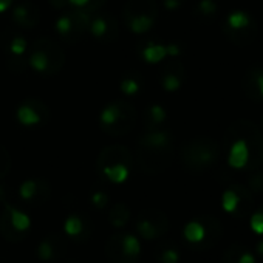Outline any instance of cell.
<instances>
[{"label":"cell","instance_id":"obj_1","mask_svg":"<svg viewBox=\"0 0 263 263\" xmlns=\"http://www.w3.org/2000/svg\"><path fill=\"white\" fill-rule=\"evenodd\" d=\"M218 143L208 137L197 138L183 149V161L186 167L194 172H201L211 167L218 160Z\"/></svg>","mask_w":263,"mask_h":263},{"label":"cell","instance_id":"obj_2","mask_svg":"<svg viewBox=\"0 0 263 263\" xmlns=\"http://www.w3.org/2000/svg\"><path fill=\"white\" fill-rule=\"evenodd\" d=\"M231 134L241 138L249 151V160L246 171H257L263 163V135L258 127L248 119H237L229 128Z\"/></svg>","mask_w":263,"mask_h":263},{"label":"cell","instance_id":"obj_3","mask_svg":"<svg viewBox=\"0 0 263 263\" xmlns=\"http://www.w3.org/2000/svg\"><path fill=\"white\" fill-rule=\"evenodd\" d=\"M257 22L241 10L229 13L224 21L223 33L237 47H248L257 39Z\"/></svg>","mask_w":263,"mask_h":263},{"label":"cell","instance_id":"obj_4","mask_svg":"<svg viewBox=\"0 0 263 263\" xmlns=\"http://www.w3.org/2000/svg\"><path fill=\"white\" fill-rule=\"evenodd\" d=\"M224 144L228 149V163L234 169H245L249 160V151L246 143L238 138L237 135L231 134L229 130H226L224 135Z\"/></svg>","mask_w":263,"mask_h":263},{"label":"cell","instance_id":"obj_5","mask_svg":"<svg viewBox=\"0 0 263 263\" xmlns=\"http://www.w3.org/2000/svg\"><path fill=\"white\" fill-rule=\"evenodd\" d=\"M201 224H203V229H204V237L201 241L195 243V245H191L194 249L197 251H204V249H211L212 246H215L218 243V240H221L223 237V226H221V221L214 217V215H201L197 218Z\"/></svg>","mask_w":263,"mask_h":263},{"label":"cell","instance_id":"obj_6","mask_svg":"<svg viewBox=\"0 0 263 263\" xmlns=\"http://www.w3.org/2000/svg\"><path fill=\"white\" fill-rule=\"evenodd\" d=\"M243 90L254 102H263V65H252L243 76Z\"/></svg>","mask_w":263,"mask_h":263},{"label":"cell","instance_id":"obj_7","mask_svg":"<svg viewBox=\"0 0 263 263\" xmlns=\"http://www.w3.org/2000/svg\"><path fill=\"white\" fill-rule=\"evenodd\" d=\"M122 238H124V234L118 232V234H113L105 241L104 251H105L107 258L110 260V263H137L138 257H132L124 251Z\"/></svg>","mask_w":263,"mask_h":263},{"label":"cell","instance_id":"obj_8","mask_svg":"<svg viewBox=\"0 0 263 263\" xmlns=\"http://www.w3.org/2000/svg\"><path fill=\"white\" fill-rule=\"evenodd\" d=\"M10 204H5L4 212L0 214V235H2L5 240H8L10 243H19L25 238L27 232H21L14 228L13 221H11V215H10Z\"/></svg>","mask_w":263,"mask_h":263},{"label":"cell","instance_id":"obj_9","mask_svg":"<svg viewBox=\"0 0 263 263\" xmlns=\"http://www.w3.org/2000/svg\"><path fill=\"white\" fill-rule=\"evenodd\" d=\"M229 187H232L235 191V194L238 195V204L232 214L237 218L248 217L252 211V206H254V194L248 187H245L243 184H231Z\"/></svg>","mask_w":263,"mask_h":263},{"label":"cell","instance_id":"obj_10","mask_svg":"<svg viewBox=\"0 0 263 263\" xmlns=\"http://www.w3.org/2000/svg\"><path fill=\"white\" fill-rule=\"evenodd\" d=\"M141 215L146 217V218L157 228L160 237L164 235V234L169 231V218H167V215H166L164 212H161L160 209H154V208H152V209H146V211L141 212Z\"/></svg>","mask_w":263,"mask_h":263},{"label":"cell","instance_id":"obj_11","mask_svg":"<svg viewBox=\"0 0 263 263\" xmlns=\"http://www.w3.org/2000/svg\"><path fill=\"white\" fill-rule=\"evenodd\" d=\"M128 218H130V209H128V206L124 204V203L115 204L113 209H111L110 214H108V220H110V223H111L115 228L124 226V224L128 221Z\"/></svg>","mask_w":263,"mask_h":263},{"label":"cell","instance_id":"obj_12","mask_svg":"<svg viewBox=\"0 0 263 263\" xmlns=\"http://www.w3.org/2000/svg\"><path fill=\"white\" fill-rule=\"evenodd\" d=\"M61 241L59 237H50L47 240H44L39 246H37V255L42 260H51L56 257V254H59L61 251H58V243Z\"/></svg>","mask_w":263,"mask_h":263},{"label":"cell","instance_id":"obj_13","mask_svg":"<svg viewBox=\"0 0 263 263\" xmlns=\"http://www.w3.org/2000/svg\"><path fill=\"white\" fill-rule=\"evenodd\" d=\"M171 71H167L163 78V85L166 90L169 91H174V90H178L180 85H181V78H183V68L181 67H175V65H171Z\"/></svg>","mask_w":263,"mask_h":263},{"label":"cell","instance_id":"obj_14","mask_svg":"<svg viewBox=\"0 0 263 263\" xmlns=\"http://www.w3.org/2000/svg\"><path fill=\"white\" fill-rule=\"evenodd\" d=\"M184 237H186V240H187L191 245H195V243L201 241L203 237H204L203 224H201L198 220L189 221V223L184 226Z\"/></svg>","mask_w":263,"mask_h":263},{"label":"cell","instance_id":"obj_15","mask_svg":"<svg viewBox=\"0 0 263 263\" xmlns=\"http://www.w3.org/2000/svg\"><path fill=\"white\" fill-rule=\"evenodd\" d=\"M102 171H104V174H105L111 181H115V183H122V181L127 178V175H128L127 166H125V164H121V163H118V164H110V166H104Z\"/></svg>","mask_w":263,"mask_h":263},{"label":"cell","instance_id":"obj_16","mask_svg":"<svg viewBox=\"0 0 263 263\" xmlns=\"http://www.w3.org/2000/svg\"><path fill=\"white\" fill-rule=\"evenodd\" d=\"M137 229H138L140 235L144 237L146 240H152V238L160 237L157 228H155L146 217H143L141 214H140V218H138V221H137Z\"/></svg>","mask_w":263,"mask_h":263},{"label":"cell","instance_id":"obj_17","mask_svg":"<svg viewBox=\"0 0 263 263\" xmlns=\"http://www.w3.org/2000/svg\"><path fill=\"white\" fill-rule=\"evenodd\" d=\"M10 215H11V221L14 224V228L21 232H27L28 228H30V218L27 214L14 209V208H10Z\"/></svg>","mask_w":263,"mask_h":263},{"label":"cell","instance_id":"obj_18","mask_svg":"<svg viewBox=\"0 0 263 263\" xmlns=\"http://www.w3.org/2000/svg\"><path fill=\"white\" fill-rule=\"evenodd\" d=\"M197 11L201 17L214 19L218 13V7L214 0H200V4L197 5Z\"/></svg>","mask_w":263,"mask_h":263},{"label":"cell","instance_id":"obj_19","mask_svg":"<svg viewBox=\"0 0 263 263\" xmlns=\"http://www.w3.org/2000/svg\"><path fill=\"white\" fill-rule=\"evenodd\" d=\"M166 54H167V50H166V47H163V45H151V47H147V48L144 50V58H146V61L151 62V64L160 62Z\"/></svg>","mask_w":263,"mask_h":263},{"label":"cell","instance_id":"obj_20","mask_svg":"<svg viewBox=\"0 0 263 263\" xmlns=\"http://www.w3.org/2000/svg\"><path fill=\"white\" fill-rule=\"evenodd\" d=\"M17 118L22 124L25 125H31V124H37L41 121L39 115L30 107V105H22L17 111Z\"/></svg>","mask_w":263,"mask_h":263},{"label":"cell","instance_id":"obj_21","mask_svg":"<svg viewBox=\"0 0 263 263\" xmlns=\"http://www.w3.org/2000/svg\"><path fill=\"white\" fill-rule=\"evenodd\" d=\"M245 251H246L245 246H241V245H238V243L231 245V246L224 251V254H223V257H221V263H238V257H240Z\"/></svg>","mask_w":263,"mask_h":263},{"label":"cell","instance_id":"obj_22","mask_svg":"<svg viewBox=\"0 0 263 263\" xmlns=\"http://www.w3.org/2000/svg\"><path fill=\"white\" fill-rule=\"evenodd\" d=\"M122 246H124V251L128 254V255H132V257H138L140 255V241H138V238L137 237H134V235H125L124 234V238H122Z\"/></svg>","mask_w":263,"mask_h":263},{"label":"cell","instance_id":"obj_23","mask_svg":"<svg viewBox=\"0 0 263 263\" xmlns=\"http://www.w3.org/2000/svg\"><path fill=\"white\" fill-rule=\"evenodd\" d=\"M221 204H223V209L226 212H234L237 204H238V195L235 194V191L232 187H229L228 191H224L223 194V198H221Z\"/></svg>","mask_w":263,"mask_h":263},{"label":"cell","instance_id":"obj_24","mask_svg":"<svg viewBox=\"0 0 263 263\" xmlns=\"http://www.w3.org/2000/svg\"><path fill=\"white\" fill-rule=\"evenodd\" d=\"M152 24H154L152 17H149L147 14H141V16H138V17H135L134 21H132L130 27L135 33H144L152 27Z\"/></svg>","mask_w":263,"mask_h":263},{"label":"cell","instance_id":"obj_25","mask_svg":"<svg viewBox=\"0 0 263 263\" xmlns=\"http://www.w3.org/2000/svg\"><path fill=\"white\" fill-rule=\"evenodd\" d=\"M119 116H121V110L118 108V105H108V107L102 111L101 121H102V124H105V125H111V124H115V122L118 121Z\"/></svg>","mask_w":263,"mask_h":263},{"label":"cell","instance_id":"obj_26","mask_svg":"<svg viewBox=\"0 0 263 263\" xmlns=\"http://www.w3.org/2000/svg\"><path fill=\"white\" fill-rule=\"evenodd\" d=\"M65 232L68 235H74V237L82 232V221L78 215L68 217V220L65 221Z\"/></svg>","mask_w":263,"mask_h":263},{"label":"cell","instance_id":"obj_27","mask_svg":"<svg viewBox=\"0 0 263 263\" xmlns=\"http://www.w3.org/2000/svg\"><path fill=\"white\" fill-rule=\"evenodd\" d=\"M30 64H31L36 70L44 71V70L48 67V58H47V54H45L44 51H34L33 56H31V59H30Z\"/></svg>","mask_w":263,"mask_h":263},{"label":"cell","instance_id":"obj_28","mask_svg":"<svg viewBox=\"0 0 263 263\" xmlns=\"http://www.w3.org/2000/svg\"><path fill=\"white\" fill-rule=\"evenodd\" d=\"M248 189L252 192V194H260L263 192V172H255L254 175L249 177L248 180Z\"/></svg>","mask_w":263,"mask_h":263},{"label":"cell","instance_id":"obj_29","mask_svg":"<svg viewBox=\"0 0 263 263\" xmlns=\"http://www.w3.org/2000/svg\"><path fill=\"white\" fill-rule=\"evenodd\" d=\"M249 224H251V229H252L255 234L263 235V214H261L258 209L251 215V221H249Z\"/></svg>","mask_w":263,"mask_h":263},{"label":"cell","instance_id":"obj_30","mask_svg":"<svg viewBox=\"0 0 263 263\" xmlns=\"http://www.w3.org/2000/svg\"><path fill=\"white\" fill-rule=\"evenodd\" d=\"M37 194V183L36 181H25L24 184H22V187H21V195H22V198H25V200H30V198H33L34 195Z\"/></svg>","mask_w":263,"mask_h":263},{"label":"cell","instance_id":"obj_31","mask_svg":"<svg viewBox=\"0 0 263 263\" xmlns=\"http://www.w3.org/2000/svg\"><path fill=\"white\" fill-rule=\"evenodd\" d=\"M91 33L96 36V37H101L105 31H107V24L102 21V19H96L93 24H91Z\"/></svg>","mask_w":263,"mask_h":263},{"label":"cell","instance_id":"obj_32","mask_svg":"<svg viewBox=\"0 0 263 263\" xmlns=\"http://www.w3.org/2000/svg\"><path fill=\"white\" fill-rule=\"evenodd\" d=\"M163 263H177L178 261V252L175 249H167L161 254Z\"/></svg>","mask_w":263,"mask_h":263},{"label":"cell","instance_id":"obj_33","mask_svg":"<svg viewBox=\"0 0 263 263\" xmlns=\"http://www.w3.org/2000/svg\"><path fill=\"white\" fill-rule=\"evenodd\" d=\"M25 48H27V42H25V39H22V37H16V39L13 41V45H11L13 53H16V54H22V53L25 51Z\"/></svg>","mask_w":263,"mask_h":263},{"label":"cell","instance_id":"obj_34","mask_svg":"<svg viewBox=\"0 0 263 263\" xmlns=\"http://www.w3.org/2000/svg\"><path fill=\"white\" fill-rule=\"evenodd\" d=\"M71 21H70V17H61L59 21H58V30H59V33H62V34H65V33H68L70 30H71Z\"/></svg>","mask_w":263,"mask_h":263},{"label":"cell","instance_id":"obj_35","mask_svg":"<svg viewBox=\"0 0 263 263\" xmlns=\"http://www.w3.org/2000/svg\"><path fill=\"white\" fill-rule=\"evenodd\" d=\"M151 116H152V119H154L155 122H161V121L166 118V113H164V110H163L160 105H154V107L151 108Z\"/></svg>","mask_w":263,"mask_h":263},{"label":"cell","instance_id":"obj_36","mask_svg":"<svg viewBox=\"0 0 263 263\" xmlns=\"http://www.w3.org/2000/svg\"><path fill=\"white\" fill-rule=\"evenodd\" d=\"M107 195L104 194V192H96L95 195H93V204L96 206V208H104L105 204H107Z\"/></svg>","mask_w":263,"mask_h":263},{"label":"cell","instance_id":"obj_37","mask_svg":"<svg viewBox=\"0 0 263 263\" xmlns=\"http://www.w3.org/2000/svg\"><path fill=\"white\" fill-rule=\"evenodd\" d=\"M122 90L125 93H135L138 90V84L135 81H132V79H127L122 82Z\"/></svg>","mask_w":263,"mask_h":263},{"label":"cell","instance_id":"obj_38","mask_svg":"<svg viewBox=\"0 0 263 263\" xmlns=\"http://www.w3.org/2000/svg\"><path fill=\"white\" fill-rule=\"evenodd\" d=\"M238 263H255V258L251 252L245 251L240 257H238Z\"/></svg>","mask_w":263,"mask_h":263},{"label":"cell","instance_id":"obj_39","mask_svg":"<svg viewBox=\"0 0 263 263\" xmlns=\"http://www.w3.org/2000/svg\"><path fill=\"white\" fill-rule=\"evenodd\" d=\"M164 5L169 8V10H175L181 5V0H164Z\"/></svg>","mask_w":263,"mask_h":263},{"label":"cell","instance_id":"obj_40","mask_svg":"<svg viewBox=\"0 0 263 263\" xmlns=\"http://www.w3.org/2000/svg\"><path fill=\"white\" fill-rule=\"evenodd\" d=\"M13 0H0V11H5L10 5H11Z\"/></svg>","mask_w":263,"mask_h":263},{"label":"cell","instance_id":"obj_41","mask_svg":"<svg viewBox=\"0 0 263 263\" xmlns=\"http://www.w3.org/2000/svg\"><path fill=\"white\" fill-rule=\"evenodd\" d=\"M70 2L73 4V5H76V7H84L88 0H70Z\"/></svg>","mask_w":263,"mask_h":263},{"label":"cell","instance_id":"obj_42","mask_svg":"<svg viewBox=\"0 0 263 263\" xmlns=\"http://www.w3.org/2000/svg\"><path fill=\"white\" fill-rule=\"evenodd\" d=\"M5 198V194H4V187H0V200Z\"/></svg>","mask_w":263,"mask_h":263},{"label":"cell","instance_id":"obj_43","mask_svg":"<svg viewBox=\"0 0 263 263\" xmlns=\"http://www.w3.org/2000/svg\"><path fill=\"white\" fill-rule=\"evenodd\" d=\"M258 211H260V212L263 214V206H260V208H258Z\"/></svg>","mask_w":263,"mask_h":263}]
</instances>
